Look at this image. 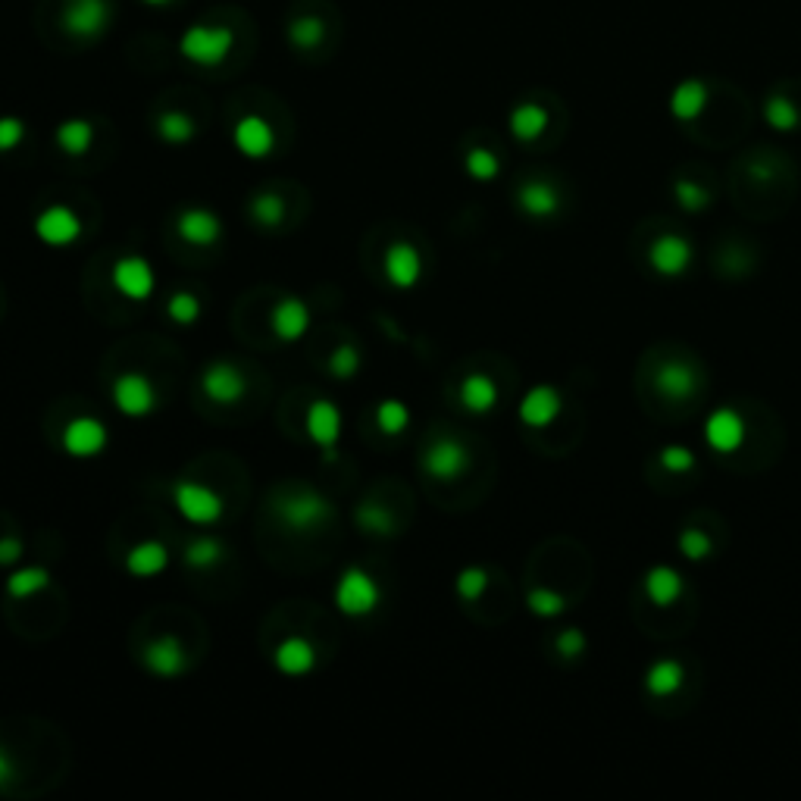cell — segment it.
Here are the masks:
<instances>
[{
    "instance_id": "6da1fadb",
    "label": "cell",
    "mask_w": 801,
    "mask_h": 801,
    "mask_svg": "<svg viewBox=\"0 0 801 801\" xmlns=\"http://www.w3.org/2000/svg\"><path fill=\"white\" fill-rule=\"evenodd\" d=\"M273 514L291 532H313V529H320V526L329 523L332 504H329L326 495L313 492V489H288V492L276 495Z\"/></svg>"
},
{
    "instance_id": "7a4b0ae2",
    "label": "cell",
    "mask_w": 801,
    "mask_h": 801,
    "mask_svg": "<svg viewBox=\"0 0 801 801\" xmlns=\"http://www.w3.org/2000/svg\"><path fill=\"white\" fill-rule=\"evenodd\" d=\"M382 604V586L363 567H348L335 582V608L345 617H367Z\"/></svg>"
},
{
    "instance_id": "3957f363",
    "label": "cell",
    "mask_w": 801,
    "mask_h": 801,
    "mask_svg": "<svg viewBox=\"0 0 801 801\" xmlns=\"http://www.w3.org/2000/svg\"><path fill=\"white\" fill-rule=\"evenodd\" d=\"M173 504L176 511L182 514V520L194 523V526H213L220 523L226 514V501L220 492H213L210 485L204 482H191L182 479L173 485Z\"/></svg>"
},
{
    "instance_id": "277c9868",
    "label": "cell",
    "mask_w": 801,
    "mask_h": 801,
    "mask_svg": "<svg viewBox=\"0 0 801 801\" xmlns=\"http://www.w3.org/2000/svg\"><path fill=\"white\" fill-rule=\"evenodd\" d=\"M235 47L229 26H191L179 38V51L194 66H220Z\"/></svg>"
},
{
    "instance_id": "5b68a950",
    "label": "cell",
    "mask_w": 801,
    "mask_h": 801,
    "mask_svg": "<svg viewBox=\"0 0 801 801\" xmlns=\"http://www.w3.org/2000/svg\"><path fill=\"white\" fill-rule=\"evenodd\" d=\"M113 22L107 0H66L60 13V26L79 41L101 38Z\"/></svg>"
},
{
    "instance_id": "8992f818",
    "label": "cell",
    "mask_w": 801,
    "mask_h": 801,
    "mask_svg": "<svg viewBox=\"0 0 801 801\" xmlns=\"http://www.w3.org/2000/svg\"><path fill=\"white\" fill-rule=\"evenodd\" d=\"M201 392L207 395V401L220 404V407H232L241 398L248 395V376L241 373L235 363L229 360H216L201 373Z\"/></svg>"
},
{
    "instance_id": "52a82bcc",
    "label": "cell",
    "mask_w": 801,
    "mask_h": 801,
    "mask_svg": "<svg viewBox=\"0 0 801 801\" xmlns=\"http://www.w3.org/2000/svg\"><path fill=\"white\" fill-rule=\"evenodd\" d=\"M113 404L126 417H148L157 407V388L144 373H123L113 382Z\"/></svg>"
},
{
    "instance_id": "ba28073f",
    "label": "cell",
    "mask_w": 801,
    "mask_h": 801,
    "mask_svg": "<svg viewBox=\"0 0 801 801\" xmlns=\"http://www.w3.org/2000/svg\"><path fill=\"white\" fill-rule=\"evenodd\" d=\"M473 464V457L470 451L460 445L457 439H435L426 454H423V470L432 476V479H439V482H454L460 479Z\"/></svg>"
},
{
    "instance_id": "9c48e42d",
    "label": "cell",
    "mask_w": 801,
    "mask_h": 801,
    "mask_svg": "<svg viewBox=\"0 0 801 801\" xmlns=\"http://www.w3.org/2000/svg\"><path fill=\"white\" fill-rule=\"evenodd\" d=\"M304 429H307V439L317 442L326 451V460H335V445L342 439V410L329 398L313 401L304 414Z\"/></svg>"
},
{
    "instance_id": "30bf717a",
    "label": "cell",
    "mask_w": 801,
    "mask_h": 801,
    "mask_svg": "<svg viewBox=\"0 0 801 801\" xmlns=\"http://www.w3.org/2000/svg\"><path fill=\"white\" fill-rule=\"evenodd\" d=\"M382 273L388 285L395 288H414L423 279V254L410 241H392L382 254Z\"/></svg>"
},
{
    "instance_id": "8fae6325",
    "label": "cell",
    "mask_w": 801,
    "mask_h": 801,
    "mask_svg": "<svg viewBox=\"0 0 801 801\" xmlns=\"http://www.w3.org/2000/svg\"><path fill=\"white\" fill-rule=\"evenodd\" d=\"M110 279H113L119 295H126L129 301H148L157 288V276L144 257H119L113 263Z\"/></svg>"
},
{
    "instance_id": "7c38bea8",
    "label": "cell",
    "mask_w": 801,
    "mask_h": 801,
    "mask_svg": "<svg viewBox=\"0 0 801 801\" xmlns=\"http://www.w3.org/2000/svg\"><path fill=\"white\" fill-rule=\"evenodd\" d=\"M35 235L51 248H69L72 241L82 238V220H79V213L72 207L54 204V207H47L44 213H38Z\"/></svg>"
},
{
    "instance_id": "4fadbf2b",
    "label": "cell",
    "mask_w": 801,
    "mask_h": 801,
    "mask_svg": "<svg viewBox=\"0 0 801 801\" xmlns=\"http://www.w3.org/2000/svg\"><path fill=\"white\" fill-rule=\"evenodd\" d=\"M107 426L97 417H76L63 429V451L69 457H97L107 448Z\"/></svg>"
},
{
    "instance_id": "5bb4252c",
    "label": "cell",
    "mask_w": 801,
    "mask_h": 801,
    "mask_svg": "<svg viewBox=\"0 0 801 801\" xmlns=\"http://www.w3.org/2000/svg\"><path fill=\"white\" fill-rule=\"evenodd\" d=\"M232 141H235V148L251 160H263L276 151V132L257 113H248V116L238 119L235 129H232Z\"/></svg>"
},
{
    "instance_id": "9a60e30c",
    "label": "cell",
    "mask_w": 801,
    "mask_h": 801,
    "mask_svg": "<svg viewBox=\"0 0 801 801\" xmlns=\"http://www.w3.org/2000/svg\"><path fill=\"white\" fill-rule=\"evenodd\" d=\"M654 392L667 401H686L698 392V373L692 363L686 360H664L658 370H654Z\"/></svg>"
},
{
    "instance_id": "2e32d148",
    "label": "cell",
    "mask_w": 801,
    "mask_h": 801,
    "mask_svg": "<svg viewBox=\"0 0 801 801\" xmlns=\"http://www.w3.org/2000/svg\"><path fill=\"white\" fill-rule=\"evenodd\" d=\"M648 260L651 266L658 270L661 276L673 279V276H683L692 263V245L683 238V235H658L651 241V251H648Z\"/></svg>"
},
{
    "instance_id": "e0dca14e",
    "label": "cell",
    "mask_w": 801,
    "mask_h": 801,
    "mask_svg": "<svg viewBox=\"0 0 801 801\" xmlns=\"http://www.w3.org/2000/svg\"><path fill=\"white\" fill-rule=\"evenodd\" d=\"M144 667L160 679H176L188 667L182 642L176 636H157L144 648Z\"/></svg>"
},
{
    "instance_id": "ac0fdd59",
    "label": "cell",
    "mask_w": 801,
    "mask_h": 801,
    "mask_svg": "<svg viewBox=\"0 0 801 801\" xmlns=\"http://www.w3.org/2000/svg\"><path fill=\"white\" fill-rule=\"evenodd\" d=\"M705 439L714 451L730 454L745 442V420L733 407H717L705 423Z\"/></svg>"
},
{
    "instance_id": "d6986e66",
    "label": "cell",
    "mask_w": 801,
    "mask_h": 801,
    "mask_svg": "<svg viewBox=\"0 0 801 801\" xmlns=\"http://www.w3.org/2000/svg\"><path fill=\"white\" fill-rule=\"evenodd\" d=\"M561 392L551 385H536V388H529V392L523 395L520 401V420L532 429H545L557 420V414H561Z\"/></svg>"
},
{
    "instance_id": "ffe728a7",
    "label": "cell",
    "mask_w": 801,
    "mask_h": 801,
    "mask_svg": "<svg viewBox=\"0 0 801 801\" xmlns=\"http://www.w3.org/2000/svg\"><path fill=\"white\" fill-rule=\"evenodd\" d=\"M176 232L182 241L188 245H198V248H207L213 241H220L223 235V220L210 210H201V207H191V210H182L179 220H176Z\"/></svg>"
},
{
    "instance_id": "44dd1931",
    "label": "cell",
    "mask_w": 801,
    "mask_h": 801,
    "mask_svg": "<svg viewBox=\"0 0 801 801\" xmlns=\"http://www.w3.org/2000/svg\"><path fill=\"white\" fill-rule=\"evenodd\" d=\"M270 326H273V335L279 338V342H298V338H304L310 329V307L301 298H282L273 307Z\"/></svg>"
},
{
    "instance_id": "7402d4cb",
    "label": "cell",
    "mask_w": 801,
    "mask_h": 801,
    "mask_svg": "<svg viewBox=\"0 0 801 801\" xmlns=\"http://www.w3.org/2000/svg\"><path fill=\"white\" fill-rule=\"evenodd\" d=\"M273 664L282 676H307L317 667V651H313V645L304 636H288L276 645Z\"/></svg>"
},
{
    "instance_id": "603a6c76",
    "label": "cell",
    "mask_w": 801,
    "mask_h": 801,
    "mask_svg": "<svg viewBox=\"0 0 801 801\" xmlns=\"http://www.w3.org/2000/svg\"><path fill=\"white\" fill-rule=\"evenodd\" d=\"M166 564H169V551H166V545L157 542V539L138 542V545H132L129 554H126V570H129V576H135V579H151V576L163 573Z\"/></svg>"
},
{
    "instance_id": "cb8c5ba5",
    "label": "cell",
    "mask_w": 801,
    "mask_h": 801,
    "mask_svg": "<svg viewBox=\"0 0 801 801\" xmlns=\"http://www.w3.org/2000/svg\"><path fill=\"white\" fill-rule=\"evenodd\" d=\"M645 595L654 608H670V604L679 601L683 595V576H679L673 567H651L645 573Z\"/></svg>"
},
{
    "instance_id": "d4e9b609",
    "label": "cell",
    "mask_w": 801,
    "mask_h": 801,
    "mask_svg": "<svg viewBox=\"0 0 801 801\" xmlns=\"http://www.w3.org/2000/svg\"><path fill=\"white\" fill-rule=\"evenodd\" d=\"M460 404H464L470 414H489V410L498 404V385L492 376L485 373H473L460 382Z\"/></svg>"
},
{
    "instance_id": "484cf974",
    "label": "cell",
    "mask_w": 801,
    "mask_h": 801,
    "mask_svg": "<svg viewBox=\"0 0 801 801\" xmlns=\"http://www.w3.org/2000/svg\"><path fill=\"white\" fill-rule=\"evenodd\" d=\"M708 107V85L698 82V79H689L683 85H676L673 97H670V113L676 119H683V123H692Z\"/></svg>"
},
{
    "instance_id": "4316f807",
    "label": "cell",
    "mask_w": 801,
    "mask_h": 801,
    "mask_svg": "<svg viewBox=\"0 0 801 801\" xmlns=\"http://www.w3.org/2000/svg\"><path fill=\"white\" fill-rule=\"evenodd\" d=\"M517 204L529 216H551L561 207V194L548 182H523L517 191Z\"/></svg>"
},
{
    "instance_id": "83f0119b",
    "label": "cell",
    "mask_w": 801,
    "mask_h": 801,
    "mask_svg": "<svg viewBox=\"0 0 801 801\" xmlns=\"http://www.w3.org/2000/svg\"><path fill=\"white\" fill-rule=\"evenodd\" d=\"M54 138H57V148L63 154L82 157L91 151V144H94V126L88 123V119H66V123L57 126Z\"/></svg>"
},
{
    "instance_id": "f1b7e54d",
    "label": "cell",
    "mask_w": 801,
    "mask_h": 801,
    "mask_svg": "<svg viewBox=\"0 0 801 801\" xmlns=\"http://www.w3.org/2000/svg\"><path fill=\"white\" fill-rule=\"evenodd\" d=\"M548 129V110L542 104H520L511 113V132L517 141H536Z\"/></svg>"
},
{
    "instance_id": "f546056e",
    "label": "cell",
    "mask_w": 801,
    "mask_h": 801,
    "mask_svg": "<svg viewBox=\"0 0 801 801\" xmlns=\"http://www.w3.org/2000/svg\"><path fill=\"white\" fill-rule=\"evenodd\" d=\"M679 686H683V664H676L670 658L658 661V664H651L648 673H645V689L651 695H658V698H667L673 695Z\"/></svg>"
},
{
    "instance_id": "4dcf8cb0",
    "label": "cell",
    "mask_w": 801,
    "mask_h": 801,
    "mask_svg": "<svg viewBox=\"0 0 801 801\" xmlns=\"http://www.w3.org/2000/svg\"><path fill=\"white\" fill-rule=\"evenodd\" d=\"M226 557V545L220 539H210V536H201L185 545V564L194 567V570H210L216 567Z\"/></svg>"
},
{
    "instance_id": "1f68e13d",
    "label": "cell",
    "mask_w": 801,
    "mask_h": 801,
    "mask_svg": "<svg viewBox=\"0 0 801 801\" xmlns=\"http://www.w3.org/2000/svg\"><path fill=\"white\" fill-rule=\"evenodd\" d=\"M47 586H51V573H47L44 567H22L7 579V592L13 598H32V595L44 592Z\"/></svg>"
},
{
    "instance_id": "d6a6232c",
    "label": "cell",
    "mask_w": 801,
    "mask_h": 801,
    "mask_svg": "<svg viewBox=\"0 0 801 801\" xmlns=\"http://www.w3.org/2000/svg\"><path fill=\"white\" fill-rule=\"evenodd\" d=\"M198 126H194V119L182 110H166L160 119H157V135L166 141V144H185L194 138Z\"/></svg>"
},
{
    "instance_id": "836d02e7",
    "label": "cell",
    "mask_w": 801,
    "mask_h": 801,
    "mask_svg": "<svg viewBox=\"0 0 801 801\" xmlns=\"http://www.w3.org/2000/svg\"><path fill=\"white\" fill-rule=\"evenodd\" d=\"M326 38V22L320 16H301L288 26V41L301 47V51H313V47H320Z\"/></svg>"
},
{
    "instance_id": "e575fe53",
    "label": "cell",
    "mask_w": 801,
    "mask_h": 801,
    "mask_svg": "<svg viewBox=\"0 0 801 801\" xmlns=\"http://www.w3.org/2000/svg\"><path fill=\"white\" fill-rule=\"evenodd\" d=\"M251 216L260 226H279L285 220V201L276 191H260L251 201Z\"/></svg>"
},
{
    "instance_id": "d590c367",
    "label": "cell",
    "mask_w": 801,
    "mask_h": 801,
    "mask_svg": "<svg viewBox=\"0 0 801 801\" xmlns=\"http://www.w3.org/2000/svg\"><path fill=\"white\" fill-rule=\"evenodd\" d=\"M410 423V410L407 404L395 401V398H388L376 407V426L382 435H401Z\"/></svg>"
},
{
    "instance_id": "8d00e7d4",
    "label": "cell",
    "mask_w": 801,
    "mask_h": 801,
    "mask_svg": "<svg viewBox=\"0 0 801 801\" xmlns=\"http://www.w3.org/2000/svg\"><path fill=\"white\" fill-rule=\"evenodd\" d=\"M166 313H169V320L179 326H194L201 320V298L194 295V291H176L166 304Z\"/></svg>"
},
{
    "instance_id": "74e56055",
    "label": "cell",
    "mask_w": 801,
    "mask_h": 801,
    "mask_svg": "<svg viewBox=\"0 0 801 801\" xmlns=\"http://www.w3.org/2000/svg\"><path fill=\"white\" fill-rule=\"evenodd\" d=\"M357 526L363 529V532H373V536H392L395 532V517L385 511V507H379V504H363V507H357Z\"/></svg>"
},
{
    "instance_id": "f35d334b",
    "label": "cell",
    "mask_w": 801,
    "mask_h": 801,
    "mask_svg": "<svg viewBox=\"0 0 801 801\" xmlns=\"http://www.w3.org/2000/svg\"><path fill=\"white\" fill-rule=\"evenodd\" d=\"M764 119H767V126L776 129V132H792L798 126V110L792 101H786V97H770V101L764 104Z\"/></svg>"
},
{
    "instance_id": "ab89813d",
    "label": "cell",
    "mask_w": 801,
    "mask_h": 801,
    "mask_svg": "<svg viewBox=\"0 0 801 801\" xmlns=\"http://www.w3.org/2000/svg\"><path fill=\"white\" fill-rule=\"evenodd\" d=\"M526 608L536 614V617H557L564 608H567V601L561 592H554V589H529L526 595Z\"/></svg>"
},
{
    "instance_id": "60d3db41",
    "label": "cell",
    "mask_w": 801,
    "mask_h": 801,
    "mask_svg": "<svg viewBox=\"0 0 801 801\" xmlns=\"http://www.w3.org/2000/svg\"><path fill=\"white\" fill-rule=\"evenodd\" d=\"M326 370L332 379H351L357 370H360V354L354 345H338L332 354H329V363H326Z\"/></svg>"
},
{
    "instance_id": "b9f144b4",
    "label": "cell",
    "mask_w": 801,
    "mask_h": 801,
    "mask_svg": "<svg viewBox=\"0 0 801 801\" xmlns=\"http://www.w3.org/2000/svg\"><path fill=\"white\" fill-rule=\"evenodd\" d=\"M673 198H676V204L683 207V210H689V213H698V210H705V207H708L711 194H708L705 188H701L698 182L679 179V182H673Z\"/></svg>"
},
{
    "instance_id": "7bdbcfd3",
    "label": "cell",
    "mask_w": 801,
    "mask_h": 801,
    "mask_svg": "<svg viewBox=\"0 0 801 801\" xmlns=\"http://www.w3.org/2000/svg\"><path fill=\"white\" fill-rule=\"evenodd\" d=\"M467 173H470L476 182H492V179L501 173V160H498L492 151L473 148V151L467 154Z\"/></svg>"
},
{
    "instance_id": "ee69618b",
    "label": "cell",
    "mask_w": 801,
    "mask_h": 801,
    "mask_svg": "<svg viewBox=\"0 0 801 801\" xmlns=\"http://www.w3.org/2000/svg\"><path fill=\"white\" fill-rule=\"evenodd\" d=\"M454 589H457V595L464 598V601H476V598H482L485 589H489V573H485L482 567H467V570H460V573H457V582H454Z\"/></svg>"
},
{
    "instance_id": "f6af8a7d",
    "label": "cell",
    "mask_w": 801,
    "mask_h": 801,
    "mask_svg": "<svg viewBox=\"0 0 801 801\" xmlns=\"http://www.w3.org/2000/svg\"><path fill=\"white\" fill-rule=\"evenodd\" d=\"M679 551H683L689 561H701V557H708L714 551L711 539H708V532H701V529H686L683 536H679Z\"/></svg>"
},
{
    "instance_id": "bcb514c9",
    "label": "cell",
    "mask_w": 801,
    "mask_h": 801,
    "mask_svg": "<svg viewBox=\"0 0 801 801\" xmlns=\"http://www.w3.org/2000/svg\"><path fill=\"white\" fill-rule=\"evenodd\" d=\"M661 467L670 473H686L695 467V454L686 445H667L661 448Z\"/></svg>"
},
{
    "instance_id": "7dc6e473",
    "label": "cell",
    "mask_w": 801,
    "mask_h": 801,
    "mask_svg": "<svg viewBox=\"0 0 801 801\" xmlns=\"http://www.w3.org/2000/svg\"><path fill=\"white\" fill-rule=\"evenodd\" d=\"M22 138H26V123L16 116H0V154L19 148Z\"/></svg>"
},
{
    "instance_id": "c3c4849f",
    "label": "cell",
    "mask_w": 801,
    "mask_h": 801,
    "mask_svg": "<svg viewBox=\"0 0 801 801\" xmlns=\"http://www.w3.org/2000/svg\"><path fill=\"white\" fill-rule=\"evenodd\" d=\"M557 651L564 654V658H579L582 651H586V633H582V629H576V626H570V629H564L561 636H557Z\"/></svg>"
},
{
    "instance_id": "681fc988",
    "label": "cell",
    "mask_w": 801,
    "mask_h": 801,
    "mask_svg": "<svg viewBox=\"0 0 801 801\" xmlns=\"http://www.w3.org/2000/svg\"><path fill=\"white\" fill-rule=\"evenodd\" d=\"M22 557V542L19 539H0V567H10Z\"/></svg>"
},
{
    "instance_id": "f907efd6",
    "label": "cell",
    "mask_w": 801,
    "mask_h": 801,
    "mask_svg": "<svg viewBox=\"0 0 801 801\" xmlns=\"http://www.w3.org/2000/svg\"><path fill=\"white\" fill-rule=\"evenodd\" d=\"M10 776H13V761L4 755V751H0V786H7Z\"/></svg>"
},
{
    "instance_id": "816d5d0a",
    "label": "cell",
    "mask_w": 801,
    "mask_h": 801,
    "mask_svg": "<svg viewBox=\"0 0 801 801\" xmlns=\"http://www.w3.org/2000/svg\"><path fill=\"white\" fill-rule=\"evenodd\" d=\"M144 4H151V7H166V4H173V0H144Z\"/></svg>"
}]
</instances>
